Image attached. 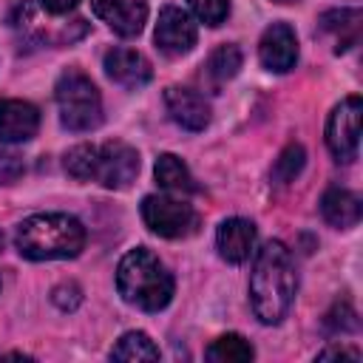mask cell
I'll use <instances>...</instances> for the list:
<instances>
[{"instance_id": "obj_7", "label": "cell", "mask_w": 363, "mask_h": 363, "mask_svg": "<svg viewBox=\"0 0 363 363\" xmlns=\"http://www.w3.org/2000/svg\"><path fill=\"white\" fill-rule=\"evenodd\" d=\"M139 173V153L125 142H105L96 147L94 179L108 190H125Z\"/></svg>"}, {"instance_id": "obj_22", "label": "cell", "mask_w": 363, "mask_h": 363, "mask_svg": "<svg viewBox=\"0 0 363 363\" xmlns=\"http://www.w3.org/2000/svg\"><path fill=\"white\" fill-rule=\"evenodd\" d=\"M94 167H96V147L94 145H77L65 153V173L74 179H94Z\"/></svg>"}, {"instance_id": "obj_25", "label": "cell", "mask_w": 363, "mask_h": 363, "mask_svg": "<svg viewBox=\"0 0 363 363\" xmlns=\"http://www.w3.org/2000/svg\"><path fill=\"white\" fill-rule=\"evenodd\" d=\"M332 329H340V332H354L357 329V318L352 312L349 303H337L335 312H329V320H326Z\"/></svg>"}, {"instance_id": "obj_19", "label": "cell", "mask_w": 363, "mask_h": 363, "mask_svg": "<svg viewBox=\"0 0 363 363\" xmlns=\"http://www.w3.org/2000/svg\"><path fill=\"white\" fill-rule=\"evenodd\" d=\"M111 357L113 360H159V349L145 332H128L111 349Z\"/></svg>"}, {"instance_id": "obj_14", "label": "cell", "mask_w": 363, "mask_h": 363, "mask_svg": "<svg viewBox=\"0 0 363 363\" xmlns=\"http://www.w3.org/2000/svg\"><path fill=\"white\" fill-rule=\"evenodd\" d=\"M216 244H218V252L224 261L244 264L252 252V244H255V224L247 218H227L218 224Z\"/></svg>"}, {"instance_id": "obj_16", "label": "cell", "mask_w": 363, "mask_h": 363, "mask_svg": "<svg viewBox=\"0 0 363 363\" xmlns=\"http://www.w3.org/2000/svg\"><path fill=\"white\" fill-rule=\"evenodd\" d=\"M320 31L323 34H335V51H346L357 43L360 34V9L349 6V9H332L320 17Z\"/></svg>"}, {"instance_id": "obj_13", "label": "cell", "mask_w": 363, "mask_h": 363, "mask_svg": "<svg viewBox=\"0 0 363 363\" xmlns=\"http://www.w3.org/2000/svg\"><path fill=\"white\" fill-rule=\"evenodd\" d=\"M105 74L125 88H139V85L150 82L153 68H150L147 57L133 48H111L105 54Z\"/></svg>"}, {"instance_id": "obj_8", "label": "cell", "mask_w": 363, "mask_h": 363, "mask_svg": "<svg viewBox=\"0 0 363 363\" xmlns=\"http://www.w3.org/2000/svg\"><path fill=\"white\" fill-rule=\"evenodd\" d=\"M153 37H156L159 51H164L167 57H182V54L193 51L199 31H196L193 17L184 9L164 6L159 11V23H156V34Z\"/></svg>"}, {"instance_id": "obj_29", "label": "cell", "mask_w": 363, "mask_h": 363, "mask_svg": "<svg viewBox=\"0 0 363 363\" xmlns=\"http://www.w3.org/2000/svg\"><path fill=\"white\" fill-rule=\"evenodd\" d=\"M0 247H3V233H0Z\"/></svg>"}, {"instance_id": "obj_17", "label": "cell", "mask_w": 363, "mask_h": 363, "mask_svg": "<svg viewBox=\"0 0 363 363\" xmlns=\"http://www.w3.org/2000/svg\"><path fill=\"white\" fill-rule=\"evenodd\" d=\"M153 173H156V182L170 193H179V196L182 193H196V182H193L187 164L173 153H162L156 159Z\"/></svg>"}, {"instance_id": "obj_27", "label": "cell", "mask_w": 363, "mask_h": 363, "mask_svg": "<svg viewBox=\"0 0 363 363\" xmlns=\"http://www.w3.org/2000/svg\"><path fill=\"white\" fill-rule=\"evenodd\" d=\"M318 357L320 360H332V357H337V360H360V352L357 349H346V346H329Z\"/></svg>"}, {"instance_id": "obj_28", "label": "cell", "mask_w": 363, "mask_h": 363, "mask_svg": "<svg viewBox=\"0 0 363 363\" xmlns=\"http://www.w3.org/2000/svg\"><path fill=\"white\" fill-rule=\"evenodd\" d=\"M77 3H79V0H40V6H43L48 14H65V11H71Z\"/></svg>"}, {"instance_id": "obj_18", "label": "cell", "mask_w": 363, "mask_h": 363, "mask_svg": "<svg viewBox=\"0 0 363 363\" xmlns=\"http://www.w3.org/2000/svg\"><path fill=\"white\" fill-rule=\"evenodd\" d=\"M252 354H255L252 346L241 335H221L207 349V360L213 363H244V360H252Z\"/></svg>"}, {"instance_id": "obj_24", "label": "cell", "mask_w": 363, "mask_h": 363, "mask_svg": "<svg viewBox=\"0 0 363 363\" xmlns=\"http://www.w3.org/2000/svg\"><path fill=\"white\" fill-rule=\"evenodd\" d=\"M26 173V162L23 156L11 153V150H0V184H11Z\"/></svg>"}, {"instance_id": "obj_6", "label": "cell", "mask_w": 363, "mask_h": 363, "mask_svg": "<svg viewBox=\"0 0 363 363\" xmlns=\"http://www.w3.org/2000/svg\"><path fill=\"white\" fill-rule=\"evenodd\" d=\"M360 142V96H346L329 116L326 147L337 162H354Z\"/></svg>"}, {"instance_id": "obj_23", "label": "cell", "mask_w": 363, "mask_h": 363, "mask_svg": "<svg viewBox=\"0 0 363 363\" xmlns=\"http://www.w3.org/2000/svg\"><path fill=\"white\" fill-rule=\"evenodd\" d=\"M187 3L204 26H221L230 14V0H187Z\"/></svg>"}, {"instance_id": "obj_5", "label": "cell", "mask_w": 363, "mask_h": 363, "mask_svg": "<svg viewBox=\"0 0 363 363\" xmlns=\"http://www.w3.org/2000/svg\"><path fill=\"white\" fill-rule=\"evenodd\" d=\"M142 218L162 238H187L199 230V213L187 201L170 196H145Z\"/></svg>"}, {"instance_id": "obj_26", "label": "cell", "mask_w": 363, "mask_h": 363, "mask_svg": "<svg viewBox=\"0 0 363 363\" xmlns=\"http://www.w3.org/2000/svg\"><path fill=\"white\" fill-rule=\"evenodd\" d=\"M51 301H54L60 309L71 312V309H77V306H79L82 295H79V286H74V284H62V286H57V289L51 292Z\"/></svg>"}, {"instance_id": "obj_2", "label": "cell", "mask_w": 363, "mask_h": 363, "mask_svg": "<svg viewBox=\"0 0 363 363\" xmlns=\"http://www.w3.org/2000/svg\"><path fill=\"white\" fill-rule=\"evenodd\" d=\"M14 247L28 261L74 258L85 247V227L65 213H40L20 221Z\"/></svg>"}, {"instance_id": "obj_21", "label": "cell", "mask_w": 363, "mask_h": 363, "mask_svg": "<svg viewBox=\"0 0 363 363\" xmlns=\"http://www.w3.org/2000/svg\"><path fill=\"white\" fill-rule=\"evenodd\" d=\"M303 162H306L303 147H301L298 142L286 145V147L281 150V156L275 159V164H272V179H275L278 184H289V182L303 170Z\"/></svg>"}, {"instance_id": "obj_20", "label": "cell", "mask_w": 363, "mask_h": 363, "mask_svg": "<svg viewBox=\"0 0 363 363\" xmlns=\"http://www.w3.org/2000/svg\"><path fill=\"white\" fill-rule=\"evenodd\" d=\"M238 68H241V48L238 45H230V43L227 45H218L210 54V60H207V74L213 79H218V82L235 77Z\"/></svg>"}, {"instance_id": "obj_12", "label": "cell", "mask_w": 363, "mask_h": 363, "mask_svg": "<svg viewBox=\"0 0 363 363\" xmlns=\"http://www.w3.org/2000/svg\"><path fill=\"white\" fill-rule=\"evenodd\" d=\"M164 105H167L170 119L182 125L184 130H204L210 122V105L204 102V96H199L190 88L170 85L164 91Z\"/></svg>"}, {"instance_id": "obj_1", "label": "cell", "mask_w": 363, "mask_h": 363, "mask_svg": "<svg viewBox=\"0 0 363 363\" xmlns=\"http://www.w3.org/2000/svg\"><path fill=\"white\" fill-rule=\"evenodd\" d=\"M295 286L298 281H295L289 250L281 241H267L258 250L250 272V301H252L255 318L267 326L281 323L292 306Z\"/></svg>"}, {"instance_id": "obj_10", "label": "cell", "mask_w": 363, "mask_h": 363, "mask_svg": "<svg viewBox=\"0 0 363 363\" xmlns=\"http://www.w3.org/2000/svg\"><path fill=\"white\" fill-rule=\"evenodd\" d=\"M91 9L119 37H136L147 20V6L142 0H91Z\"/></svg>"}, {"instance_id": "obj_3", "label": "cell", "mask_w": 363, "mask_h": 363, "mask_svg": "<svg viewBox=\"0 0 363 363\" xmlns=\"http://www.w3.org/2000/svg\"><path fill=\"white\" fill-rule=\"evenodd\" d=\"M116 289L130 306L159 312L173 298V275L150 250L136 247L125 252L116 267Z\"/></svg>"}, {"instance_id": "obj_15", "label": "cell", "mask_w": 363, "mask_h": 363, "mask_svg": "<svg viewBox=\"0 0 363 363\" xmlns=\"http://www.w3.org/2000/svg\"><path fill=\"white\" fill-rule=\"evenodd\" d=\"M320 213L323 218L337 227V230H349L360 221V199L352 190L343 187H329L320 199Z\"/></svg>"}, {"instance_id": "obj_30", "label": "cell", "mask_w": 363, "mask_h": 363, "mask_svg": "<svg viewBox=\"0 0 363 363\" xmlns=\"http://www.w3.org/2000/svg\"><path fill=\"white\" fill-rule=\"evenodd\" d=\"M275 3H289V0H275Z\"/></svg>"}, {"instance_id": "obj_11", "label": "cell", "mask_w": 363, "mask_h": 363, "mask_svg": "<svg viewBox=\"0 0 363 363\" xmlns=\"http://www.w3.org/2000/svg\"><path fill=\"white\" fill-rule=\"evenodd\" d=\"M40 128V111L26 99H0V142H28Z\"/></svg>"}, {"instance_id": "obj_9", "label": "cell", "mask_w": 363, "mask_h": 363, "mask_svg": "<svg viewBox=\"0 0 363 363\" xmlns=\"http://www.w3.org/2000/svg\"><path fill=\"white\" fill-rule=\"evenodd\" d=\"M258 57H261V65L267 71H275V74H284V71L295 68V60H298V37H295V31L286 23H272L261 34Z\"/></svg>"}, {"instance_id": "obj_4", "label": "cell", "mask_w": 363, "mask_h": 363, "mask_svg": "<svg viewBox=\"0 0 363 363\" xmlns=\"http://www.w3.org/2000/svg\"><path fill=\"white\" fill-rule=\"evenodd\" d=\"M57 108H60V122L68 130H94L102 122V99L96 85L77 68H68L60 74L57 88Z\"/></svg>"}]
</instances>
